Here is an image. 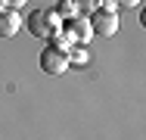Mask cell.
<instances>
[{
  "label": "cell",
  "mask_w": 146,
  "mask_h": 140,
  "mask_svg": "<svg viewBox=\"0 0 146 140\" xmlns=\"http://www.w3.org/2000/svg\"><path fill=\"white\" fill-rule=\"evenodd\" d=\"M19 28H22V16H19L16 9H3V13H0V37H3V41H6V37H16Z\"/></svg>",
  "instance_id": "5b68a950"
},
{
  "label": "cell",
  "mask_w": 146,
  "mask_h": 140,
  "mask_svg": "<svg viewBox=\"0 0 146 140\" xmlns=\"http://www.w3.org/2000/svg\"><path fill=\"white\" fill-rule=\"evenodd\" d=\"M84 62H90V53L84 47H81V50H78V47L68 50V69H72V65H84Z\"/></svg>",
  "instance_id": "52a82bcc"
},
{
  "label": "cell",
  "mask_w": 146,
  "mask_h": 140,
  "mask_svg": "<svg viewBox=\"0 0 146 140\" xmlns=\"http://www.w3.org/2000/svg\"><path fill=\"white\" fill-rule=\"evenodd\" d=\"M62 34L72 41V47H84L90 37H93L87 16H75V19H68V22H62Z\"/></svg>",
  "instance_id": "3957f363"
},
{
  "label": "cell",
  "mask_w": 146,
  "mask_h": 140,
  "mask_svg": "<svg viewBox=\"0 0 146 140\" xmlns=\"http://www.w3.org/2000/svg\"><path fill=\"white\" fill-rule=\"evenodd\" d=\"M53 13L59 16V22H68V19H75V16H81V13H78V6H75L72 0H59L56 6H53Z\"/></svg>",
  "instance_id": "8992f818"
},
{
  "label": "cell",
  "mask_w": 146,
  "mask_h": 140,
  "mask_svg": "<svg viewBox=\"0 0 146 140\" xmlns=\"http://www.w3.org/2000/svg\"><path fill=\"white\" fill-rule=\"evenodd\" d=\"M87 22H90L93 37H115L118 25H121L118 13H109V9H93V13L87 16Z\"/></svg>",
  "instance_id": "7a4b0ae2"
},
{
  "label": "cell",
  "mask_w": 146,
  "mask_h": 140,
  "mask_svg": "<svg viewBox=\"0 0 146 140\" xmlns=\"http://www.w3.org/2000/svg\"><path fill=\"white\" fill-rule=\"evenodd\" d=\"M3 9H6V3H3V0H0V13H3Z\"/></svg>",
  "instance_id": "8fae6325"
},
{
  "label": "cell",
  "mask_w": 146,
  "mask_h": 140,
  "mask_svg": "<svg viewBox=\"0 0 146 140\" xmlns=\"http://www.w3.org/2000/svg\"><path fill=\"white\" fill-rule=\"evenodd\" d=\"M40 69L47 75H62L68 72V53L65 50H56V47H44L40 53Z\"/></svg>",
  "instance_id": "277c9868"
},
{
  "label": "cell",
  "mask_w": 146,
  "mask_h": 140,
  "mask_svg": "<svg viewBox=\"0 0 146 140\" xmlns=\"http://www.w3.org/2000/svg\"><path fill=\"white\" fill-rule=\"evenodd\" d=\"M112 3H115L118 9H131V6H137L140 0H112Z\"/></svg>",
  "instance_id": "9c48e42d"
},
{
  "label": "cell",
  "mask_w": 146,
  "mask_h": 140,
  "mask_svg": "<svg viewBox=\"0 0 146 140\" xmlns=\"http://www.w3.org/2000/svg\"><path fill=\"white\" fill-rule=\"evenodd\" d=\"M75 6H78V13L81 16H90L93 9H100V0H72Z\"/></svg>",
  "instance_id": "ba28073f"
},
{
  "label": "cell",
  "mask_w": 146,
  "mask_h": 140,
  "mask_svg": "<svg viewBox=\"0 0 146 140\" xmlns=\"http://www.w3.org/2000/svg\"><path fill=\"white\" fill-rule=\"evenodd\" d=\"M3 3H6V9H19V6H25L28 0H3Z\"/></svg>",
  "instance_id": "30bf717a"
},
{
  "label": "cell",
  "mask_w": 146,
  "mask_h": 140,
  "mask_svg": "<svg viewBox=\"0 0 146 140\" xmlns=\"http://www.w3.org/2000/svg\"><path fill=\"white\" fill-rule=\"evenodd\" d=\"M59 28H62V22L53 9H31L28 13V31L34 37H53Z\"/></svg>",
  "instance_id": "6da1fadb"
}]
</instances>
